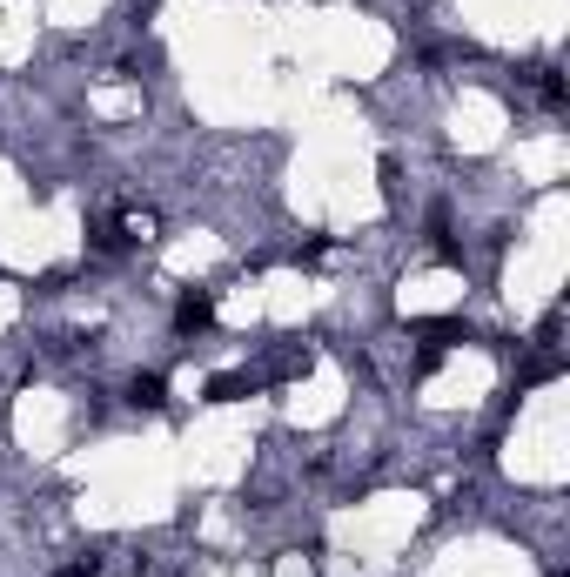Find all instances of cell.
<instances>
[{
	"label": "cell",
	"instance_id": "obj_1",
	"mask_svg": "<svg viewBox=\"0 0 570 577\" xmlns=\"http://www.w3.org/2000/svg\"><path fill=\"white\" fill-rule=\"evenodd\" d=\"M208 316H215V302H208V296H188L182 309H175V323H182V329H202Z\"/></svg>",
	"mask_w": 570,
	"mask_h": 577
}]
</instances>
